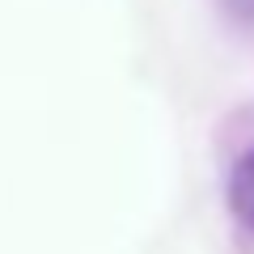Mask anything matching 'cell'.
<instances>
[{
  "label": "cell",
  "instance_id": "cell-1",
  "mask_svg": "<svg viewBox=\"0 0 254 254\" xmlns=\"http://www.w3.org/2000/svg\"><path fill=\"white\" fill-rule=\"evenodd\" d=\"M225 199H229V212L242 229L254 233V148L242 153L229 170V187H225Z\"/></svg>",
  "mask_w": 254,
  "mask_h": 254
},
{
  "label": "cell",
  "instance_id": "cell-2",
  "mask_svg": "<svg viewBox=\"0 0 254 254\" xmlns=\"http://www.w3.org/2000/svg\"><path fill=\"white\" fill-rule=\"evenodd\" d=\"M225 4V13L233 21H242V26H254V0H220Z\"/></svg>",
  "mask_w": 254,
  "mask_h": 254
}]
</instances>
